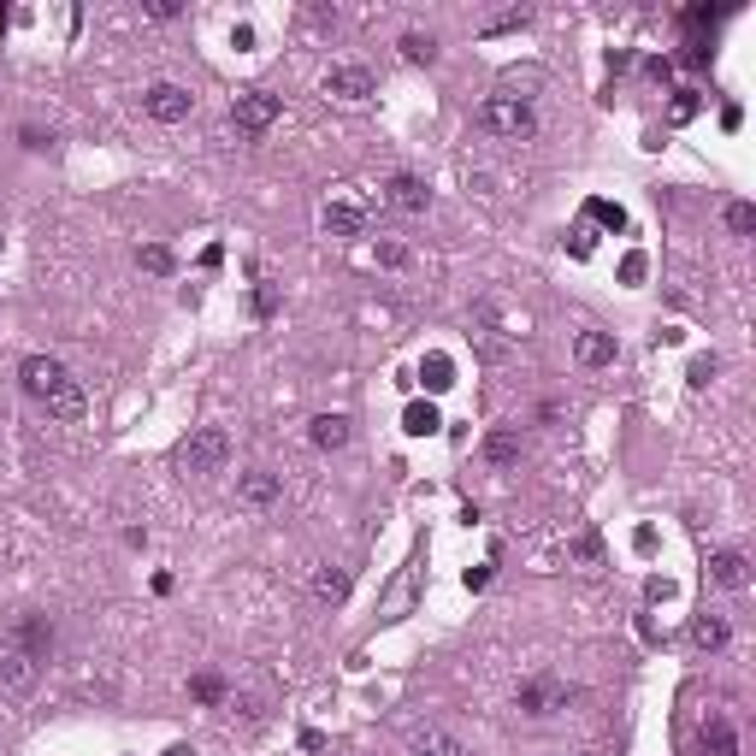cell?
<instances>
[{"mask_svg": "<svg viewBox=\"0 0 756 756\" xmlns=\"http://www.w3.org/2000/svg\"><path fill=\"white\" fill-rule=\"evenodd\" d=\"M18 384H24V396H30L36 408H48L54 420H83V408H89L83 384H77V378H71V367H65V361H54V355H24Z\"/></svg>", "mask_w": 756, "mask_h": 756, "instance_id": "1", "label": "cell"}, {"mask_svg": "<svg viewBox=\"0 0 756 756\" xmlns=\"http://www.w3.org/2000/svg\"><path fill=\"white\" fill-rule=\"evenodd\" d=\"M479 130L497 136V142H532L538 136V113H532L526 95H491L479 107Z\"/></svg>", "mask_w": 756, "mask_h": 756, "instance_id": "2", "label": "cell"}, {"mask_svg": "<svg viewBox=\"0 0 756 756\" xmlns=\"http://www.w3.org/2000/svg\"><path fill=\"white\" fill-rule=\"evenodd\" d=\"M225 461H231V438H225V426H195V432L178 443V467L195 473V479L225 473Z\"/></svg>", "mask_w": 756, "mask_h": 756, "instance_id": "3", "label": "cell"}, {"mask_svg": "<svg viewBox=\"0 0 756 756\" xmlns=\"http://www.w3.org/2000/svg\"><path fill=\"white\" fill-rule=\"evenodd\" d=\"M278 113H284V101H278L272 89H237V101H231V130H237V136H266V130L278 125Z\"/></svg>", "mask_w": 756, "mask_h": 756, "instance_id": "4", "label": "cell"}, {"mask_svg": "<svg viewBox=\"0 0 756 756\" xmlns=\"http://www.w3.org/2000/svg\"><path fill=\"white\" fill-rule=\"evenodd\" d=\"M142 113H148L154 125H184L189 113H195V95H189L184 83H154V89L142 95Z\"/></svg>", "mask_w": 756, "mask_h": 756, "instance_id": "5", "label": "cell"}, {"mask_svg": "<svg viewBox=\"0 0 756 756\" xmlns=\"http://www.w3.org/2000/svg\"><path fill=\"white\" fill-rule=\"evenodd\" d=\"M325 95L343 101V107H361V101H373L378 95V83H373L367 65H331V71H325Z\"/></svg>", "mask_w": 756, "mask_h": 756, "instance_id": "6", "label": "cell"}, {"mask_svg": "<svg viewBox=\"0 0 756 756\" xmlns=\"http://www.w3.org/2000/svg\"><path fill=\"white\" fill-rule=\"evenodd\" d=\"M514 703H520V715L544 721V715H556V709L567 703V692H562V680H556V674H538V680H526V686H520Z\"/></svg>", "mask_w": 756, "mask_h": 756, "instance_id": "7", "label": "cell"}, {"mask_svg": "<svg viewBox=\"0 0 756 756\" xmlns=\"http://www.w3.org/2000/svg\"><path fill=\"white\" fill-rule=\"evenodd\" d=\"M6 650H18V656H30V662H48V650H54V621L48 615H24L18 627H12V644Z\"/></svg>", "mask_w": 756, "mask_h": 756, "instance_id": "8", "label": "cell"}, {"mask_svg": "<svg viewBox=\"0 0 756 756\" xmlns=\"http://www.w3.org/2000/svg\"><path fill=\"white\" fill-rule=\"evenodd\" d=\"M42 686V662L18 656V650H0V692L6 697H30Z\"/></svg>", "mask_w": 756, "mask_h": 756, "instance_id": "9", "label": "cell"}, {"mask_svg": "<svg viewBox=\"0 0 756 756\" xmlns=\"http://www.w3.org/2000/svg\"><path fill=\"white\" fill-rule=\"evenodd\" d=\"M237 503H243V508H272V503H284V479H278L272 467H249V473L237 479Z\"/></svg>", "mask_w": 756, "mask_h": 756, "instance_id": "10", "label": "cell"}, {"mask_svg": "<svg viewBox=\"0 0 756 756\" xmlns=\"http://www.w3.org/2000/svg\"><path fill=\"white\" fill-rule=\"evenodd\" d=\"M473 314H479V331H497V337H508V343H514V337H526V325H532L520 308H503V296H485Z\"/></svg>", "mask_w": 756, "mask_h": 756, "instance_id": "11", "label": "cell"}, {"mask_svg": "<svg viewBox=\"0 0 756 756\" xmlns=\"http://www.w3.org/2000/svg\"><path fill=\"white\" fill-rule=\"evenodd\" d=\"M420 579H426V562L414 556V562L402 567V579L390 585V597H384V609H378V615H384V621H402V615L414 609V597H420Z\"/></svg>", "mask_w": 756, "mask_h": 756, "instance_id": "12", "label": "cell"}, {"mask_svg": "<svg viewBox=\"0 0 756 756\" xmlns=\"http://www.w3.org/2000/svg\"><path fill=\"white\" fill-rule=\"evenodd\" d=\"M384 201H390V207H402V213H426V207H432V184H426V178H414V172H396V178L384 184Z\"/></svg>", "mask_w": 756, "mask_h": 756, "instance_id": "13", "label": "cell"}, {"mask_svg": "<svg viewBox=\"0 0 756 756\" xmlns=\"http://www.w3.org/2000/svg\"><path fill=\"white\" fill-rule=\"evenodd\" d=\"M727 644H733V621L715 615V609H703L692 621V650L697 656H715V650H727Z\"/></svg>", "mask_w": 756, "mask_h": 756, "instance_id": "14", "label": "cell"}, {"mask_svg": "<svg viewBox=\"0 0 756 756\" xmlns=\"http://www.w3.org/2000/svg\"><path fill=\"white\" fill-rule=\"evenodd\" d=\"M349 438H355L349 414H314V420H308V443H314V449H325V455L349 449Z\"/></svg>", "mask_w": 756, "mask_h": 756, "instance_id": "15", "label": "cell"}, {"mask_svg": "<svg viewBox=\"0 0 756 756\" xmlns=\"http://www.w3.org/2000/svg\"><path fill=\"white\" fill-rule=\"evenodd\" d=\"M709 585H721V591H745V585H751V562H745L739 550H715V556H709Z\"/></svg>", "mask_w": 756, "mask_h": 756, "instance_id": "16", "label": "cell"}, {"mask_svg": "<svg viewBox=\"0 0 756 756\" xmlns=\"http://www.w3.org/2000/svg\"><path fill=\"white\" fill-rule=\"evenodd\" d=\"M697 751L703 756H739V727L727 715H709L703 733H697Z\"/></svg>", "mask_w": 756, "mask_h": 756, "instance_id": "17", "label": "cell"}, {"mask_svg": "<svg viewBox=\"0 0 756 756\" xmlns=\"http://www.w3.org/2000/svg\"><path fill=\"white\" fill-rule=\"evenodd\" d=\"M573 361L579 367H615V337L609 331H579L573 337Z\"/></svg>", "mask_w": 756, "mask_h": 756, "instance_id": "18", "label": "cell"}, {"mask_svg": "<svg viewBox=\"0 0 756 756\" xmlns=\"http://www.w3.org/2000/svg\"><path fill=\"white\" fill-rule=\"evenodd\" d=\"M408 756H467V751H461V739L443 733V727H414V733H408Z\"/></svg>", "mask_w": 756, "mask_h": 756, "instance_id": "19", "label": "cell"}, {"mask_svg": "<svg viewBox=\"0 0 756 756\" xmlns=\"http://www.w3.org/2000/svg\"><path fill=\"white\" fill-rule=\"evenodd\" d=\"M319 225H325V237H361V231H367V213L349 207V201H331V207L319 213Z\"/></svg>", "mask_w": 756, "mask_h": 756, "instance_id": "20", "label": "cell"}, {"mask_svg": "<svg viewBox=\"0 0 756 756\" xmlns=\"http://www.w3.org/2000/svg\"><path fill=\"white\" fill-rule=\"evenodd\" d=\"M314 597L319 603H343V597H349V573H343V567H314Z\"/></svg>", "mask_w": 756, "mask_h": 756, "instance_id": "21", "label": "cell"}, {"mask_svg": "<svg viewBox=\"0 0 756 756\" xmlns=\"http://www.w3.org/2000/svg\"><path fill=\"white\" fill-rule=\"evenodd\" d=\"M438 426H443V414L432 402H408V414H402V432H408V438H432Z\"/></svg>", "mask_w": 756, "mask_h": 756, "instance_id": "22", "label": "cell"}, {"mask_svg": "<svg viewBox=\"0 0 756 756\" xmlns=\"http://www.w3.org/2000/svg\"><path fill=\"white\" fill-rule=\"evenodd\" d=\"M485 461H491V467H514V461H520V432H491V438H485Z\"/></svg>", "mask_w": 756, "mask_h": 756, "instance_id": "23", "label": "cell"}, {"mask_svg": "<svg viewBox=\"0 0 756 756\" xmlns=\"http://www.w3.org/2000/svg\"><path fill=\"white\" fill-rule=\"evenodd\" d=\"M402 60H408V65H432V60H438V36L408 30V36H402Z\"/></svg>", "mask_w": 756, "mask_h": 756, "instance_id": "24", "label": "cell"}, {"mask_svg": "<svg viewBox=\"0 0 756 756\" xmlns=\"http://www.w3.org/2000/svg\"><path fill=\"white\" fill-rule=\"evenodd\" d=\"M526 24H532V12H526V6H508V12H491L479 30H485V36H503V30H526Z\"/></svg>", "mask_w": 756, "mask_h": 756, "instance_id": "25", "label": "cell"}, {"mask_svg": "<svg viewBox=\"0 0 756 756\" xmlns=\"http://www.w3.org/2000/svg\"><path fill=\"white\" fill-rule=\"evenodd\" d=\"M567 556H573V562H579V567H603V538H597V532H579Z\"/></svg>", "mask_w": 756, "mask_h": 756, "instance_id": "26", "label": "cell"}, {"mask_svg": "<svg viewBox=\"0 0 756 756\" xmlns=\"http://www.w3.org/2000/svg\"><path fill=\"white\" fill-rule=\"evenodd\" d=\"M420 373H426L432 390H449V384H455V361H449V355H426V367H420Z\"/></svg>", "mask_w": 756, "mask_h": 756, "instance_id": "27", "label": "cell"}, {"mask_svg": "<svg viewBox=\"0 0 756 756\" xmlns=\"http://www.w3.org/2000/svg\"><path fill=\"white\" fill-rule=\"evenodd\" d=\"M727 231H733V237H751L756 231V207L751 201H733V207H727Z\"/></svg>", "mask_w": 756, "mask_h": 756, "instance_id": "28", "label": "cell"}, {"mask_svg": "<svg viewBox=\"0 0 756 756\" xmlns=\"http://www.w3.org/2000/svg\"><path fill=\"white\" fill-rule=\"evenodd\" d=\"M189 692L201 697V703H225V680H219V674H195Z\"/></svg>", "mask_w": 756, "mask_h": 756, "instance_id": "29", "label": "cell"}, {"mask_svg": "<svg viewBox=\"0 0 756 756\" xmlns=\"http://www.w3.org/2000/svg\"><path fill=\"white\" fill-rule=\"evenodd\" d=\"M585 213H591L597 225H609V231H627V213H621V207H609V201H591Z\"/></svg>", "mask_w": 756, "mask_h": 756, "instance_id": "30", "label": "cell"}, {"mask_svg": "<svg viewBox=\"0 0 756 756\" xmlns=\"http://www.w3.org/2000/svg\"><path fill=\"white\" fill-rule=\"evenodd\" d=\"M668 119H674V125H686V119H697V89H680V95H674Z\"/></svg>", "mask_w": 756, "mask_h": 756, "instance_id": "31", "label": "cell"}, {"mask_svg": "<svg viewBox=\"0 0 756 756\" xmlns=\"http://www.w3.org/2000/svg\"><path fill=\"white\" fill-rule=\"evenodd\" d=\"M136 260H142V266H148V272H160V278H166V272H172V249H160V243H148V249L136 254Z\"/></svg>", "mask_w": 756, "mask_h": 756, "instance_id": "32", "label": "cell"}, {"mask_svg": "<svg viewBox=\"0 0 756 756\" xmlns=\"http://www.w3.org/2000/svg\"><path fill=\"white\" fill-rule=\"evenodd\" d=\"M142 12H148V18H154V24H172V18H178V12H184V6H178V0H148V6H142Z\"/></svg>", "mask_w": 756, "mask_h": 756, "instance_id": "33", "label": "cell"}, {"mask_svg": "<svg viewBox=\"0 0 756 756\" xmlns=\"http://www.w3.org/2000/svg\"><path fill=\"white\" fill-rule=\"evenodd\" d=\"M686 378H692L697 390H703V384L715 378V355H697V361H692V373H686Z\"/></svg>", "mask_w": 756, "mask_h": 756, "instance_id": "34", "label": "cell"}, {"mask_svg": "<svg viewBox=\"0 0 756 756\" xmlns=\"http://www.w3.org/2000/svg\"><path fill=\"white\" fill-rule=\"evenodd\" d=\"M378 260H384V266H408V249H402V243H378Z\"/></svg>", "mask_w": 756, "mask_h": 756, "instance_id": "35", "label": "cell"}, {"mask_svg": "<svg viewBox=\"0 0 756 756\" xmlns=\"http://www.w3.org/2000/svg\"><path fill=\"white\" fill-rule=\"evenodd\" d=\"M638 278H644V254H627L621 260V284H638Z\"/></svg>", "mask_w": 756, "mask_h": 756, "instance_id": "36", "label": "cell"}, {"mask_svg": "<svg viewBox=\"0 0 756 756\" xmlns=\"http://www.w3.org/2000/svg\"><path fill=\"white\" fill-rule=\"evenodd\" d=\"M644 597H650V603H668V597H674V585H668V579H650V585H644Z\"/></svg>", "mask_w": 756, "mask_h": 756, "instance_id": "37", "label": "cell"}, {"mask_svg": "<svg viewBox=\"0 0 756 756\" xmlns=\"http://www.w3.org/2000/svg\"><path fill=\"white\" fill-rule=\"evenodd\" d=\"M491 585V567H467V591H485Z\"/></svg>", "mask_w": 756, "mask_h": 756, "instance_id": "38", "label": "cell"}, {"mask_svg": "<svg viewBox=\"0 0 756 756\" xmlns=\"http://www.w3.org/2000/svg\"><path fill=\"white\" fill-rule=\"evenodd\" d=\"M644 71H650L656 83H668V77H674V60H650V65H644Z\"/></svg>", "mask_w": 756, "mask_h": 756, "instance_id": "39", "label": "cell"}, {"mask_svg": "<svg viewBox=\"0 0 756 756\" xmlns=\"http://www.w3.org/2000/svg\"><path fill=\"white\" fill-rule=\"evenodd\" d=\"M166 756H195V751H189V745H172V751H166Z\"/></svg>", "mask_w": 756, "mask_h": 756, "instance_id": "40", "label": "cell"}, {"mask_svg": "<svg viewBox=\"0 0 756 756\" xmlns=\"http://www.w3.org/2000/svg\"><path fill=\"white\" fill-rule=\"evenodd\" d=\"M544 756H562V751H544Z\"/></svg>", "mask_w": 756, "mask_h": 756, "instance_id": "41", "label": "cell"}]
</instances>
